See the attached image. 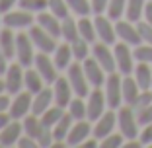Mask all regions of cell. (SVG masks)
Wrapping results in <instances>:
<instances>
[{"instance_id":"obj_53","label":"cell","mask_w":152,"mask_h":148,"mask_svg":"<svg viewBox=\"0 0 152 148\" xmlns=\"http://www.w3.org/2000/svg\"><path fill=\"white\" fill-rule=\"evenodd\" d=\"M98 144H99V142H98V139H96V136H92V139L88 136V139L82 142V148H96Z\"/></svg>"},{"instance_id":"obj_36","label":"cell","mask_w":152,"mask_h":148,"mask_svg":"<svg viewBox=\"0 0 152 148\" xmlns=\"http://www.w3.org/2000/svg\"><path fill=\"white\" fill-rule=\"evenodd\" d=\"M125 12H127V0H109L105 14H107L113 22L121 20L123 16H125Z\"/></svg>"},{"instance_id":"obj_2","label":"cell","mask_w":152,"mask_h":148,"mask_svg":"<svg viewBox=\"0 0 152 148\" xmlns=\"http://www.w3.org/2000/svg\"><path fill=\"white\" fill-rule=\"evenodd\" d=\"M35 55L37 49L33 45L31 37L27 31H18V41H16V58L23 68H29L33 66V61H35Z\"/></svg>"},{"instance_id":"obj_31","label":"cell","mask_w":152,"mask_h":148,"mask_svg":"<svg viewBox=\"0 0 152 148\" xmlns=\"http://www.w3.org/2000/svg\"><path fill=\"white\" fill-rule=\"evenodd\" d=\"M72 125H74V119H72L70 113L66 111L63 117H61V121L53 127V136H55V140H64V142H66V135H68V131H70Z\"/></svg>"},{"instance_id":"obj_13","label":"cell","mask_w":152,"mask_h":148,"mask_svg":"<svg viewBox=\"0 0 152 148\" xmlns=\"http://www.w3.org/2000/svg\"><path fill=\"white\" fill-rule=\"evenodd\" d=\"M92 57L102 64V68L107 72V74L117 72L115 55H113V51L109 49L107 43H103V41H99V43H92Z\"/></svg>"},{"instance_id":"obj_44","label":"cell","mask_w":152,"mask_h":148,"mask_svg":"<svg viewBox=\"0 0 152 148\" xmlns=\"http://www.w3.org/2000/svg\"><path fill=\"white\" fill-rule=\"evenodd\" d=\"M137 119H139V125H142V127L148 125V123H152V103L137 111Z\"/></svg>"},{"instance_id":"obj_51","label":"cell","mask_w":152,"mask_h":148,"mask_svg":"<svg viewBox=\"0 0 152 148\" xmlns=\"http://www.w3.org/2000/svg\"><path fill=\"white\" fill-rule=\"evenodd\" d=\"M10 121H12V115H10L8 111H0V131L4 129Z\"/></svg>"},{"instance_id":"obj_1","label":"cell","mask_w":152,"mask_h":148,"mask_svg":"<svg viewBox=\"0 0 152 148\" xmlns=\"http://www.w3.org/2000/svg\"><path fill=\"white\" fill-rule=\"evenodd\" d=\"M117 127H119L121 135L127 140L139 139V119H137V113H134V109L131 105L119 107V111H117Z\"/></svg>"},{"instance_id":"obj_41","label":"cell","mask_w":152,"mask_h":148,"mask_svg":"<svg viewBox=\"0 0 152 148\" xmlns=\"http://www.w3.org/2000/svg\"><path fill=\"white\" fill-rule=\"evenodd\" d=\"M55 142V136H53V129L51 127H43V131H41V135L37 136V144H39V148H51Z\"/></svg>"},{"instance_id":"obj_5","label":"cell","mask_w":152,"mask_h":148,"mask_svg":"<svg viewBox=\"0 0 152 148\" xmlns=\"http://www.w3.org/2000/svg\"><path fill=\"white\" fill-rule=\"evenodd\" d=\"M66 78L70 82L72 90H74V96H80V98H88L90 94V82L84 74V68H82V63L74 61L70 66L66 68Z\"/></svg>"},{"instance_id":"obj_39","label":"cell","mask_w":152,"mask_h":148,"mask_svg":"<svg viewBox=\"0 0 152 148\" xmlns=\"http://www.w3.org/2000/svg\"><path fill=\"white\" fill-rule=\"evenodd\" d=\"M99 146L102 148H121L125 146V136L121 135H115V133H111V135H107L105 139L99 140Z\"/></svg>"},{"instance_id":"obj_34","label":"cell","mask_w":152,"mask_h":148,"mask_svg":"<svg viewBox=\"0 0 152 148\" xmlns=\"http://www.w3.org/2000/svg\"><path fill=\"white\" fill-rule=\"evenodd\" d=\"M64 113H66V109H64V107H61V105L53 103V105H51V107L41 115V121H43L45 127H51V129H53V127L61 121V117H63Z\"/></svg>"},{"instance_id":"obj_40","label":"cell","mask_w":152,"mask_h":148,"mask_svg":"<svg viewBox=\"0 0 152 148\" xmlns=\"http://www.w3.org/2000/svg\"><path fill=\"white\" fill-rule=\"evenodd\" d=\"M134 58L139 61V63H148L152 64V45H139L134 47Z\"/></svg>"},{"instance_id":"obj_10","label":"cell","mask_w":152,"mask_h":148,"mask_svg":"<svg viewBox=\"0 0 152 148\" xmlns=\"http://www.w3.org/2000/svg\"><path fill=\"white\" fill-rule=\"evenodd\" d=\"M86 107H88V119L92 123L98 121L103 113L107 111V99H105V92L102 88H94L90 90L88 98H86Z\"/></svg>"},{"instance_id":"obj_26","label":"cell","mask_w":152,"mask_h":148,"mask_svg":"<svg viewBox=\"0 0 152 148\" xmlns=\"http://www.w3.org/2000/svg\"><path fill=\"white\" fill-rule=\"evenodd\" d=\"M134 80H137V84L140 86V90H150L152 88V68L148 63H139L134 64Z\"/></svg>"},{"instance_id":"obj_3","label":"cell","mask_w":152,"mask_h":148,"mask_svg":"<svg viewBox=\"0 0 152 148\" xmlns=\"http://www.w3.org/2000/svg\"><path fill=\"white\" fill-rule=\"evenodd\" d=\"M2 23H4V27H10L14 31H27L35 23V16L22 8H14L2 14Z\"/></svg>"},{"instance_id":"obj_4","label":"cell","mask_w":152,"mask_h":148,"mask_svg":"<svg viewBox=\"0 0 152 148\" xmlns=\"http://www.w3.org/2000/svg\"><path fill=\"white\" fill-rule=\"evenodd\" d=\"M123 74L111 72L105 78L103 84V92H105V99H107V107L111 109H119L123 103Z\"/></svg>"},{"instance_id":"obj_12","label":"cell","mask_w":152,"mask_h":148,"mask_svg":"<svg viewBox=\"0 0 152 148\" xmlns=\"http://www.w3.org/2000/svg\"><path fill=\"white\" fill-rule=\"evenodd\" d=\"M115 31H117V39L127 43V45H131V47L142 45V37L139 33V27L134 26L133 22H129V20H117Z\"/></svg>"},{"instance_id":"obj_6","label":"cell","mask_w":152,"mask_h":148,"mask_svg":"<svg viewBox=\"0 0 152 148\" xmlns=\"http://www.w3.org/2000/svg\"><path fill=\"white\" fill-rule=\"evenodd\" d=\"M113 55H115V63H117V72L127 76V74H133L134 70V51H131V45L119 41L113 45Z\"/></svg>"},{"instance_id":"obj_17","label":"cell","mask_w":152,"mask_h":148,"mask_svg":"<svg viewBox=\"0 0 152 148\" xmlns=\"http://www.w3.org/2000/svg\"><path fill=\"white\" fill-rule=\"evenodd\" d=\"M115 127H117V113H115V109L109 107L107 111L98 119V121H94L92 136H96L98 140H102V139H105L107 135H111Z\"/></svg>"},{"instance_id":"obj_29","label":"cell","mask_w":152,"mask_h":148,"mask_svg":"<svg viewBox=\"0 0 152 148\" xmlns=\"http://www.w3.org/2000/svg\"><path fill=\"white\" fill-rule=\"evenodd\" d=\"M22 125H23V133L29 136H33V139L37 140V136L41 135V131H43V121H41L39 115H33V113H29L27 117H23L22 119Z\"/></svg>"},{"instance_id":"obj_54","label":"cell","mask_w":152,"mask_h":148,"mask_svg":"<svg viewBox=\"0 0 152 148\" xmlns=\"http://www.w3.org/2000/svg\"><path fill=\"white\" fill-rule=\"evenodd\" d=\"M6 92V86H4V80H2V76H0V94H4ZM8 94V92H6Z\"/></svg>"},{"instance_id":"obj_21","label":"cell","mask_w":152,"mask_h":148,"mask_svg":"<svg viewBox=\"0 0 152 148\" xmlns=\"http://www.w3.org/2000/svg\"><path fill=\"white\" fill-rule=\"evenodd\" d=\"M35 23H37V26H41L45 31H49L51 35H55L57 39L61 37V23H63V20L57 18L55 14H51L49 10L37 14V16H35Z\"/></svg>"},{"instance_id":"obj_46","label":"cell","mask_w":152,"mask_h":148,"mask_svg":"<svg viewBox=\"0 0 152 148\" xmlns=\"http://www.w3.org/2000/svg\"><path fill=\"white\" fill-rule=\"evenodd\" d=\"M35 146H39V144H37V140L33 139V136L26 135V133L20 136V140H18V148H35Z\"/></svg>"},{"instance_id":"obj_35","label":"cell","mask_w":152,"mask_h":148,"mask_svg":"<svg viewBox=\"0 0 152 148\" xmlns=\"http://www.w3.org/2000/svg\"><path fill=\"white\" fill-rule=\"evenodd\" d=\"M66 4H68V8H70V14L76 16V18H84V16L94 14L90 0H66Z\"/></svg>"},{"instance_id":"obj_8","label":"cell","mask_w":152,"mask_h":148,"mask_svg":"<svg viewBox=\"0 0 152 148\" xmlns=\"http://www.w3.org/2000/svg\"><path fill=\"white\" fill-rule=\"evenodd\" d=\"M27 33H29V37H31L33 45H35V49L39 51V53H49L53 55V51L57 49V37L51 35L49 31H45L41 26H37V23H33L29 29H27Z\"/></svg>"},{"instance_id":"obj_18","label":"cell","mask_w":152,"mask_h":148,"mask_svg":"<svg viewBox=\"0 0 152 148\" xmlns=\"http://www.w3.org/2000/svg\"><path fill=\"white\" fill-rule=\"evenodd\" d=\"M51 88H53V94H55V103L66 109L68 103H70V99L74 98V90H72L68 78L66 76H58L57 80L51 84Z\"/></svg>"},{"instance_id":"obj_45","label":"cell","mask_w":152,"mask_h":148,"mask_svg":"<svg viewBox=\"0 0 152 148\" xmlns=\"http://www.w3.org/2000/svg\"><path fill=\"white\" fill-rule=\"evenodd\" d=\"M139 140L142 146H150L152 144V123H148V125H144L142 133L139 135Z\"/></svg>"},{"instance_id":"obj_15","label":"cell","mask_w":152,"mask_h":148,"mask_svg":"<svg viewBox=\"0 0 152 148\" xmlns=\"http://www.w3.org/2000/svg\"><path fill=\"white\" fill-rule=\"evenodd\" d=\"M82 68H84V74H86V78H88L92 88H102V86L105 84L107 72L103 70L102 64H99L92 55H90L86 61H82Z\"/></svg>"},{"instance_id":"obj_32","label":"cell","mask_w":152,"mask_h":148,"mask_svg":"<svg viewBox=\"0 0 152 148\" xmlns=\"http://www.w3.org/2000/svg\"><path fill=\"white\" fill-rule=\"evenodd\" d=\"M144 6H146V0H127L125 18L133 23L140 22V18H142V14H144Z\"/></svg>"},{"instance_id":"obj_16","label":"cell","mask_w":152,"mask_h":148,"mask_svg":"<svg viewBox=\"0 0 152 148\" xmlns=\"http://www.w3.org/2000/svg\"><path fill=\"white\" fill-rule=\"evenodd\" d=\"M92 129H94V125H92L90 119L74 121V125L70 127V131H68V135H66V144L72 146V148L82 146V142L92 135Z\"/></svg>"},{"instance_id":"obj_30","label":"cell","mask_w":152,"mask_h":148,"mask_svg":"<svg viewBox=\"0 0 152 148\" xmlns=\"http://www.w3.org/2000/svg\"><path fill=\"white\" fill-rule=\"evenodd\" d=\"M78 29H80V37L82 39H86L88 43H96V39H98L96 23H94V20H90V16L78 18Z\"/></svg>"},{"instance_id":"obj_43","label":"cell","mask_w":152,"mask_h":148,"mask_svg":"<svg viewBox=\"0 0 152 148\" xmlns=\"http://www.w3.org/2000/svg\"><path fill=\"white\" fill-rule=\"evenodd\" d=\"M137 27H139V33L142 37V43H148L152 45V26L144 20V22H137Z\"/></svg>"},{"instance_id":"obj_25","label":"cell","mask_w":152,"mask_h":148,"mask_svg":"<svg viewBox=\"0 0 152 148\" xmlns=\"http://www.w3.org/2000/svg\"><path fill=\"white\" fill-rule=\"evenodd\" d=\"M61 37H63L66 43H74L78 37H80V29H78V20L76 16H68V18L63 20L61 23Z\"/></svg>"},{"instance_id":"obj_27","label":"cell","mask_w":152,"mask_h":148,"mask_svg":"<svg viewBox=\"0 0 152 148\" xmlns=\"http://www.w3.org/2000/svg\"><path fill=\"white\" fill-rule=\"evenodd\" d=\"M139 94H140V86L137 84L134 76H131V74L123 76V101L127 105H133L139 98Z\"/></svg>"},{"instance_id":"obj_48","label":"cell","mask_w":152,"mask_h":148,"mask_svg":"<svg viewBox=\"0 0 152 148\" xmlns=\"http://www.w3.org/2000/svg\"><path fill=\"white\" fill-rule=\"evenodd\" d=\"M18 4H20V0H0V14H6L10 10L18 8Z\"/></svg>"},{"instance_id":"obj_7","label":"cell","mask_w":152,"mask_h":148,"mask_svg":"<svg viewBox=\"0 0 152 148\" xmlns=\"http://www.w3.org/2000/svg\"><path fill=\"white\" fill-rule=\"evenodd\" d=\"M31 107H33V94H29L27 90H22V92H18V94L12 96L8 113L12 115V119L22 121L23 117H27L29 113H31Z\"/></svg>"},{"instance_id":"obj_20","label":"cell","mask_w":152,"mask_h":148,"mask_svg":"<svg viewBox=\"0 0 152 148\" xmlns=\"http://www.w3.org/2000/svg\"><path fill=\"white\" fill-rule=\"evenodd\" d=\"M55 103V94H53V88L51 86H45L41 92L33 94V107H31V113L33 115H43L47 109Z\"/></svg>"},{"instance_id":"obj_22","label":"cell","mask_w":152,"mask_h":148,"mask_svg":"<svg viewBox=\"0 0 152 148\" xmlns=\"http://www.w3.org/2000/svg\"><path fill=\"white\" fill-rule=\"evenodd\" d=\"M53 61H55V64H57V68L58 70H66L68 66H70L72 63H74V57H72V47H70V43H58L57 45V49L53 51Z\"/></svg>"},{"instance_id":"obj_42","label":"cell","mask_w":152,"mask_h":148,"mask_svg":"<svg viewBox=\"0 0 152 148\" xmlns=\"http://www.w3.org/2000/svg\"><path fill=\"white\" fill-rule=\"evenodd\" d=\"M152 103V90H140L139 98H137V101L131 105V107L134 109V111H139V109L146 107V105H150Z\"/></svg>"},{"instance_id":"obj_19","label":"cell","mask_w":152,"mask_h":148,"mask_svg":"<svg viewBox=\"0 0 152 148\" xmlns=\"http://www.w3.org/2000/svg\"><path fill=\"white\" fill-rule=\"evenodd\" d=\"M23 135V125L22 121L18 119H12L4 129L0 131V146L2 148H12V146H18V140L20 136Z\"/></svg>"},{"instance_id":"obj_24","label":"cell","mask_w":152,"mask_h":148,"mask_svg":"<svg viewBox=\"0 0 152 148\" xmlns=\"http://www.w3.org/2000/svg\"><path fill=\"white\" fill-rule=\"evenodd\" d=\"M16 41H18V31H14L10 27H2L0 29V47H2L4 55L10 61L16 58Z\"/></svg>"},{"instance_id":"obj_47","label":"cell","mask_w":152,"mask_h":148,"mask_svg":"<svg viewBox=\"0 0 152 148\" xmlns=\"http://www.w3.org/2000/svg\"><path fill=\"white\" fill-rule=\"evenodd\" d=\"M90 2H92V10H94V14H105L107 4H109V0H90Z\"/></svg>"},{"instance_id":"obj_33","label":"cell","mask_w":152,"mask_h":148,"mask_svg":"<svg viewBox=\"0 0 152 148\" xmlns=\"http://www.w3.org/2000/svg\"><path fill=\"white\" fill-rule=\"evenodd\" d=\"M70 47H72V57H74V61H78V63L86 61V58L92 55V43H88V41L82 39V37H78L74 43H70Z\"/></svg>"},{"instance_id":"obj_52","label":"cell","mask_w":152,"mask_h":148,"mask_svg":"<svg viewBox=\"0 0 152 148\" xmlns=\"http://www.w3.org/2000/svg\"><path fill=\"white\" fill-rule=\"evenodd\" d=\"M142 18H144V20H146V22L152 26V0H150V2H146V6H144V14H142Z\"/></svg>"},{"instance_id":"obj_57","label":"cell","mask_w":152,"mask_h":148,"mask_svg":"<svg viewBox=\"0 0 152 148\" xmlns=\"http://www.w3.org/2000/svg\"><path fill=\"white\" fill-rule=\"evenodd\" d=\"M150 90H152V88H150Z\"/></svg>"},{"instance_id":"obj_28","label":"cell","mask_w":152,"mask_h":148,"mask_svg":"<svg viewBox=\"0 0 152 148\" xmlns=\"http://www.w3.org/2000/svg\"><path fill=\"white\" fill-rule=\"evenodd\" d=\"M66 111L70 113V117L74 121H82V119H88V107H86V98L80 96H74L68 103Z\"/></svg>"},{"instance_id":"obj_49","label":"cell","mask_w":152,"mask_h":148,"mask_svg":"<svg viewBox=\"0 0 152 148\" xmlns=\"http://www.w3.org/2000/svg\"><path fill=\"white\" fill-rule=\"evenodd\" d=\"M10 101H12V96L10 94H0V111H8L10 107Z\"/></svg>"},{"instance_id":"obj_38","label":"cell","mask_w":152,"mask_h":148,"mask_svg":"<svg viewBox=\"0 0 152 148\" xmlns=\"http://www.w3.org/2000/svg\"><path fill=\"white\" fill-rule=\"evenodd\" d=\"M18 8L26 10V12L33 14V16H37V14H41V12L47 10V0H20Z\"/></svg>"},{"instance_id":"obj_56","label":"cell","mask_w":152,"mask_h":148,"mask_svg":"<svg viewBox=\"0 0 152 148\" xmlns=\"http://www.w3.org/2000/svg\"><path fill=\"white\" fill-rule=\"evenodd\" d=\"M150 146H152V144H150Z\"/></svg>"},{"instance_id":"obj_37","label":"cell","mask_w":152,"mask_h":148,"mask_svg":"<svg viewBox=\"0 0 152 148\" xmlns=\"http://www.w3.org/2000/svg\"><path fill=\"white\" fill-rule=\"evenodd\" d=\"M47 10L51 14H55L57 18L64 20L70 16V8H68L66 0H47Z\"/></svg>"},{"instance_id":"obj_23","label":"cell","mask_w":152,"mask_h":148,"mask_svg":"<svg viewBox=\"0 0 152 148\" xmlns=\"http://www.w3.org/2000/svg\"><path fill=\"white\" fill-rule=\"evenodd\" d=\"M45 86H49V84H47V82L43 80V76L35 70V66L26 68V74H23V90H27L29 94H37V92L43 90Z\"/></svg>"},{"instance_id":"obj_50","label":"cell","mask_w":152,"mask_h":148,"mask_svg":"<svg viewBox=\"0 0 152 148\" xmlns=\"http://www.w3.org/2000/svg\"><path fill=\"white\" fill-rule=\"evenodd\" d=\"M8 64H10V58L4 55V51H2V47H0V76H4Z\"/></svg>"},{"instance_id":"obj_9","label":"cell","mask_w":152,"mask_h":148,"mask_svg":"<svg viewBox=\"0 0 152 148\" xmlns=\"http://www.w3.org/2000/svg\"><path fill=\"white\" fill-rule=\"evenodd\" d=\"M23 74H26V68H23L18 61H12V63L8 64L2 80H4L6 92H8L10 96H14V94H18V92L23 90Z\"/></svg>"},{"instance_id":"obj_14","label":"cell","mask_w":152,"mask_h":148,"mask_svg":"<svg viewBox=\"0 0 152 148\" xmlns=\"http://www.w3.org/2000/svg\"><path fill=\"white\" fill-rule=\"evenodd\" d=\"M96 23V33H98V39L107 43V45H115V39H117V31H115V23L113 20L109 18L107 14H96L94 18Z\"/></svg>"},{"instance_id":"obj_55","label":"cell","mask_w":152,"mask_h":148,"mask_svg":"<svg viewBox=\"0 0 152 148\" xmlns=\"http://www.w3.org/2000/svg\"><path fill=\"white\" fill-rule=\"evenodd\" d=\"M2 27H4V23H2V14H0V29H2Z\"/></svg>"},{"instance_id":"obj_11","label":"cell","mask_w":152,"mask_h":148,"mask_svg":"<svg viewBox=\"0 0 152 148\" xmlns=\"http://www.w3.org/2000/svg\"><path fill=\"white\" fill-rule=\"evenodd\" d=\"M33 66H35V70L43 76V80L49 86L58 78V68H57V64H55L53 57H51L49 53H39V51H37L35 61H33Z\"/></svg>"}]
</instances>
